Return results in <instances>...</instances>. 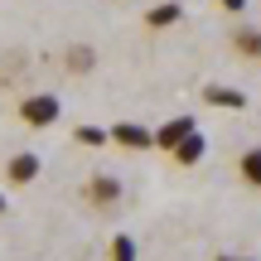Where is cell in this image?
<instances>
[{"label":"cell","instance_id":"3957f363","mask_svg":"<svg viewBox=\"0 0 261 261\" xmlns=\"http://www.w3.org/2000/svg\"><path fill=\"white\" fill-rule=\"evenodd\" d=\"M87 198H92L97 208L121 203V179H116V174H92V179H87Z\"/></svg>","mask_w":261,"mask_h":261},{"label":"cell","instance_id":"4fadbf2b","mask_svg":"<svg viewBox=\"0 0 261 261\" xmlns=\"http://www.w3.org/2000/svg\"><path fill=\"white\" fill-rule=\"evenodd\" d=\"M73 136L83 140V145H107V140H112V130H102V126H77Z\"/></svg>","mask_w":261,"mask_h":261},{"label":"cell","instance_id":"52a82bcc","mask_svg":"<svg viewBox=\"0 0 261 261\" xmlns=\"http://www.w3.org/2000/svg\"><path fill=\"white\" fill-rule=\"evenodd\" d=\"M5 174L15 179V184H34V179H39V155H29V150H24V155H10Z\"/></svg>","mask_w":261,"mask_h":261},{"label":"cell","instance_id":"9c48e42d","mask_svg":"<svg viewBox=\"0 0 261 261\" xmlns=\"http://www.w3.org/2000/svg\"><path fill=\"white\" fill-rule=\"evenodd\" d=\"M232 48H237V54H247V58H261V29H252V24L232 29Z\"/></svg>","mask_w":261,"mask_h":261},{"label":"cell","instance_id":"7c38bea8","mask_svg":"<svg viewBox=\"0 0 261 261\" xmlns=\"http://www.w3.org/2000/svg\"><path fill=\"white\" fill-rule=\"evenodd\" d=\"M112 261H140V252H136V237H112Z\"/></svg>","mask_w":261,"mask_h":261},{"label":"cell","instance_id":"277c9868","mask_svg":"<svg viewBox=\"0 0 261 261\" xmlns=\"http://www.w3.org/2000/svg\"><path fill=\"white\" fill-rule=\"evenodd\" d=\"M112 140L126 145V150H150V145H155V130H145V126H136V121H116L112 126Z\"/></svg>","mask_w":261,"mask_h":261},{"label":"cell","instance_id":"7a4b0ae2","mask_svg":"<svg viewBox=\"0 0 261 261\" xmlns=\"http://www.w3.org/2000/svg\"><path fill=\"white\" fill-rule=\"evenodd\" d=\"M194 130H198V121H194V116H174V121H165V126L155 130V145H160V150H169V155H174V150L184 145V140L194 136Z\"/></svg>","mask_w":261,"mask_h":261},{"label":"cell","instance_id":"5bb4252c","mask_svg":"<svg viewBox=\"0 0 261 261\" xmlns=\"http://www.w3.org/2000/svg\"><path fill=\"white\" fill-rule=\"evenodd\" d=\"M218 5H223L227 15H242V10H247V0H218Z\"/></svg>","mask_w":261,"mask_h":261},{"label":"cell","instance_id":"9a60e30c","mask_svg":"<svg viewBox=\"0 0 261 261\" xmlns=\"http://www.w3.org/2000/svg\"><path fill=\"white\" fill-rule=\"evenodd\" d=\"M213 261H247V256H213Z\"/></svg>","mask_w":261,"mask_h":261},{"label":"cell","instance_id":"5b68a950","mask_svg":"<svg viewBox=\"0 0 261 261\" xmlns=\"http://www.w3.org/2000/svg\"><path fill=\"white\" fill-rule=\"evenodd\" d=\"M179 19H184V5H179V0H160V5L145 10V24L150 29H169V24H179Z\"/></svg>","mask_w":261,"mask_h":261},{"label":"cell","instance_id":"ba28073f","mask_svg":"<svg viewBox=\"0 0 261 261\" xmlns=\"http://www.w3.org/2000/svg\"><path fill=\"white\" fill-rule=\"evenodd\" d=\"M203 150H208V140H203V130H194V136H189L184 145L174 150V165H184V169H189V165H198V160H203Z\"/></svg>","mask_w":261,"mask_h":261},{"label":"cell","instance_id":"6da1fadb","mask_svg":"<svg viewBox=\"0 0 261 261\" xmlns=\"http://www.w3.org/2000/svg\"><path fill=\"white\" fill-rule=\"evenodd\" d=\"M19 116H24V126L48 130L58 116H63V102H58L54 92H34V97H24V102H19Z\"/></svg>","mask_w":261,"mask_h":261},{"label":"cell","instance_id":"30bf717a","mask_svg":"<svg viewBox=\"0 0 261 261\" xmlns=\"http://www.w3.org/2000/svg\"><path fill=\"white\" fill-rule=\"evenodd\" d=\"M237 169H242V179H247L252 189H261V145L242 150V160H237Z\"/></svg>","mask_w":261,"mask_h":261},{"label":"cell","instance_id":"8992f818","mask_svg":"<svg viewBox=\"0 0 261 261\" xmlns=\"http://www.w3.org/2000/svg\"><path fill=\"white\" fill-rule=\"evenodd\" d=\"M203 102L208 107H227V112H242L247 107V92H237V87H203Z\"/></svg>","mask_w":261,"mask_h":261},{"label":"cell","instance_id":"8fae6325","mask_svg":"<svg viewBox=\"0 0 261 261\" xmlns=\"http://www.w3.org/2000/svg\"><path fill=\"white\" fill-rule=\"evenodd\" d=\"M63 63H68V73H92L97 54H92V48H87V44H73V48H68V54H63Z\"/></svg>","mask_w":261,"mask_h":261},{"label":"cell","instance_id":"2e32d148","mask_svg":"<svg viewBox=\"0 0 261 261\" xmlns=\"http://www.w3.org/2000/svg\"><path fill=\"white\" fill-rule=\"evenodd\" d=\"M0 213H5V194H0Z\"/></svg>","mask_w":261,"mask_h":261}]
</instances>
